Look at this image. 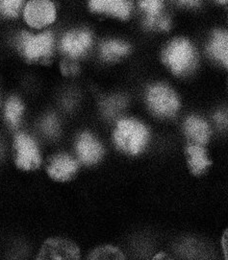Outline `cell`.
Here are the masks:
<instances>
[{
	"instance_id": "24",
	"label": "cell",
	"mask_w": 228,
	"mask_h": 260,
	"mask_svg": "<svg viewBox=\"0 0 228 260\" xmlns=\"http://www.w3.org/2000/svg\"><path fill=\"white\" fill-rule=\"evenodd\" d=\"M215 120L219 125H224L226 123V116L223 113H216L215 115Z\"/></svg>"
},
{
	"instance_id": "28",
	"label": "cell",
	"mask_w": 228,
	"mask_h": 260,
	"mask_svg": "<svg viewBox=\"0 0 228 260\" xmlns=\"http://www.w3.org/2000/svg\"><path fill=\"white\" fill-rule=\"evenodd\" d=\"M0 155H1V147H0Z\"/></svg>"
},
{
	"instance_id": "16",
	"label": "cell",
	"mask_w": 228,
	"mask_h": 260,
	"mask_svg": "<svg viewBox=\"0 0 228 260\" xmlns=\"http://www.w3.org/2000/svg\"><path fill=\"white\" fill-rule=\"evenodd\" d=\"M140 7L144 10L148 17L146 18L147 26L153 27L158 24L161 9H162V2L159 0H144L140 2Z\"/></svg>"
},
{
	"instance_id": "6",
	"label": "cell",
	"mask_w": 228,
	"mask_h": 260,
	"mask_svg": "<svg viewBox=\"0 0 228 260\" xmlns=\"http://www.w3.org/2000/svg\"><path fill=\"white\" fill-rule=\"evenodd\" d=\"M16 164L22 170H35L41 165V156L37 144L25 134H18L15 139Z\"/></svg>"
},
{
	"instance_id": "17",
	"label": "cell",
	"mask_w": 228,
	"mask_h": 260,
	"mask_svg": "<svg viewBox=\"0 0 228 260\" xmlns=\"http://www.w3.org/2000/svg\"><path fill=\"white\" fill-rule=\"evenodd\" d=\"M23 112V106L16 97H12L5 106V118L11 126L17 127Z\"/></svg>"
},
{
	"instance_id": "23",
	"label": "cell",
	"mask_w": 228,
	"mask_h": 260,
	"mask_svg": "<svg viewBox=\"0 0 228 260\" xmlns=\"http://www.w3.org/2000/svg\"><path fill=\"white\" fill-rule=\"evenodd\" d=\"M77 70H78L77 66H75L74 63H71V62L65 61L62 64V72L66 75H72L77 72Z\"/></svg>"
},
{
	"instance_id": "13",
	"label": "cell",
	"mask_w": 228,
	"mask_h": 260,
	"mask_svg": "<svg viewBox=\"0 0 228 260\" xmlns=\"http://www.w3.org/2000/svg\"><path fill=\"white\" fill-rule=\"evenodd\" d=\"M185 130L190 139L197 144H204L210 137V129L206 122L196 116H191L185 124Z\"/></svg>"
},
{
	"instance_id": "15",
	"label": "cell",
	"mask_w": 228,
	"mask_h": 260,
	"mask_svg": "<svg viewBox=\"0 0 228 260\" xmlns=\"http://www.w3.org/2000/svg\"><path fill=\"white\" fill-rule=\"evenodd\" d=\"M189 165L193 174H201L210 165L205 150L198 145H191L187 148Z\"/></svg>"
},
{
	"instance_id": "27",
	"label": "cell",
	"mask_w": 228,
	"mask_h": 260,
	"mask_svg": "<svg viewBox=\"0 0 228 260\" xmlns=\"http://www.w3.org/2000/svg\"><path fill=\"white\" fill-rule=\"evenodd\" d=\"M153 260H176L175 258H173L172 256H169L167 253H164V252H161L158 253L157 255H155L153 257Z\"/></svg>"
},
{
	"instance_id": "4",
	"label": "cell",
	"mask_w": 228,
	"mask_h": 260,
	"mask_svg": "<svg viewBox=\"0 0 228 260\" xmlns=\"http://www.w3.org/2000/svg\"><path fill=\"white\" fill-rule=\"evenodd\" d=\"M80 251L73 242L63 238H51L44 243L37 260H79Z\"/></svg>"
},
{
	"instance_id": "22",
	"label": "cell",
	"mask_w": 228,
	"mask_h": 260,
	"mask_svg": "<svg viewBox=\"0 0 228 260\" xmlns=\"http://www.w3.org/2000/svg\"><path fill=\"white\" fill-rule=\"evenodd\" d=\"M42 126H43V130L44 131V133L48 136H55L58 132V128H59L57 119L53 115H48L47 117H45Z\"/></svg>"
},
{
	"instance_id": "26",
	"label": "cell",
	"mask_w": 228,
	"mask_h": 260,
	"mask_svg": "<svg viewBox=\"0 0 228 260\" xmlns=\"http://www.w3.org/2000/svg\"><path fill=\"white\" fill-rule=\"evenodd\" d=\"M222 250L225 256V260H227V232H225V234L222 237Z\"/></svg>"
},
{
	"instance_id": "5",
	"label": "cell",
	"mask_w": 228,
	"mask_h": 260,
	"mask_svg": "<svg viewBox=\"0 0 228 260\" xmlns=\"http://www.w3.org/2000/svg\"><path fill=\"white\" fill-rule=\"evenodd\" d=\"M148 102L154 113L164 116L173 115L179 108V101L176 93L164 85H157L149 89Z\"/></svg>"
},
{
	"instance_id": "19",
	"label": "cell",
	"mask_w": 228,
	"mask_h": 260,
	"mask_svg": "<svg viewBox=\"0 0 228 260\" xmlns=\"http://www.w3.org/2000/svg\"><path fill=\"white\" fill-rule=\"evenodd\" d=\"M88 260H124L123 252L112 246H103L92 251Z\"/></svg>"
},
{
	"instance_id": "12",
	"label": "cell",
	"mask_w": 228,
	"mask_h": 260,
	"mask_svg": "<svg viewBox=\"0 0 228 260\" xmlns=\"http://www.w3.org/2000/svg\"><path fill=\"white\" fill-rule=\"evenodd\" d=\"M91 8L95 12L111 14L117 18H126L130 15V5L124 0H94Z\"/></svg>"
},
{
	"instance_id": "25",
	"label": "cell",
	"mask_w": 228,
	"mask_h": 260,
	"mask_svg": "<svg viewBox=\"0 0 228 260\" xmlns=\"http://www.w3.org/2000/svg\"><path fill=\"white\" fill-rule=\"evenodd\" d=\"M157 26L159 28H161L162 30H168V28H169V21H168V19L167 18H161L160 20H159L158 24H157Z\"/></svg>"
},
{
	"instance_id": "14",
	"label": "cell",
	"mask_w": 228,
	"mask_h": 260,
	"mask_svg": "<svg viewBox=\"0 0 228 260\" xmlns=\"http://www.w3.org/2000/svg\"><path fill=\"white\" fill-rule=\"evenodd\" d=\"M228 40L225 32L217 30L209 45V52L217 60L227 66L228 61Z\"/></svg>"
},
{
	"instance_id": "1",
	"label": "cell",
	"mask_w": 228,
	"mask_h": 260,
	"mask_svg": "<svg viewBox=\"0 0 228 260\" xmlns=\"http://www.w3.org/2000/svg\"><path fill=\"white\" fill-rule=\"evenodd\" d=\"M115 142L118 147L132 155L140 153L147 144L149 133L147 128L132 119L119 122L115 131Z\"/></svg>"
},
{
	"instance_id": "7",
	"label": "cell",
	"mask_w": 228,
	"mask_h": 260,
	"mask_svg": "<svg viewBox=\"0 0 228 260\" xmlns=\"http://www.w3.org/2000/svg\"><path fill=\"white\" fill-rule=\"evenodd\" d=\"M55 18L56 9L49 1H31L24 9V19L27 24L32 28H44L52 23Z\"/></svg>"
},
{
	"instance_id": "8",
	"label": "cell",
	"mask_w": 228,
	"mask_h": 260,
	"mask_svg": "<svg viewBox=\"0 0 228 260\" xmlns=\"http://www.w3.org/2000/svg\"><path fill=\"white\" fill-rule=\"evenodd\" d=\"M78 169L76 160L68 155L53 156L47 166V172L55 181L65 182L74 176Z\"/></svg>"
},
{
	"instance_id": "21",
	"label": "cell",
	"mask_w": 228,
	"mask_h": 260,
	"mask_svg": "<svg viewBox=\"0 0 228 260\" xmlns=\"http://www.w3.org/2000/svg\"><path fill=\"white\" fill-rule=\"evenodd\" d=\"M125 106V100L123 97H112L103 103V110L107 116H115Z\"/></svg>"
},
{
	"instance_id": "20",
	"label": "cell",
	"mask_w": 228,
	"mask_h": 260,
	"mask_svg": "<svg viewBox=\"0 0 228 260\" xmlns=\"http://www.w3.org/2000/svg\"><path fill=\"white\" fill-rule=\"evenodd\" d=\"M20 0H2L0 1V13L6 18H16L20 9Z\"/></svg>"
},
{
	"instance_id": "10",
	"label": "cell",
	"mask_w": 228,
	"mask_h": 260,
	"mask_svg": "<svg viewBox=\"0 0 228 260\" xmlns=\"http://www.w3.org/2000/svg\"><path fill=\"white\" fill-rule=\"evenodd\" d=\"M76 150L80 159L87 165L96 164L103 154V149L100 143L88 133L80 136L77 141Z\"/></svg>"
},
{
	"instance_id": "11",
	"label": "cell",
	"mask_w": 228,
	"mask_h": 260,
	"mask_svg": "<svg viewBox=\"0 0 228 260\" xmlns=\"http://www.w3.org/2000/svg\"><path fill=\"white\" fill-rule=\"evenodd\" d=\"M176 251L185 260H212L209 248L202 241L187 238L176 245Z\"/></svg>"
},
{
	"instance_id": "9",
	"label": "cell",
	"mask_w": 228,
	"mask_h": 260,
	"mask_svg": "<svg viewBox=\"0 0 228 260\" xmlns=\"http://www.w3.org/2000/svg\"><path fill=\"white\" fill-rule=\"evenodd\" d=\"M91 44L92 38L87 31H73L63 38L61 48L70 57L76 58L86 52Z\"/></svg>"
},
{
	"instance_id": "3",
	"label": "cell",
	"mask_w": 228,
	"mask_h": 260,
	"mask_svg": "<svg viewBox=\"0 0 228 260\" xmlns=\"http://www.w3.org/2000/svg\"><path fill=\"white\" fill-rule=\"evenodd\" d=\"M163 60L176 74H181L193 68L195 54L192 44L188 41L179 39L167 46Z\"/></svg>"
},
{
	"instance_id": "18",
	"label": "cell",
	"mask_w": 228,
	"mask_h": 260,
	"mask_svg": "<svg viewBox=\"0 0 228 260\" xmlns=\"http://www.w3.org/2000/svg\"><path fill=\"white\" fill-rule=\"evenodd\" d=\"M129 51V46L118 41H109L102 45L101 53L107 60H114Z\"/></svg>"
},
{
	"instance_id": "2",
	"label": "cell",
	"mask_w": 228,
	"mask_h": 260,
	"mask_svg": "<svg viewBox=\"0 0 228 260\" xmlns=\"http://www.w3.org/2000/svg\"><path fill=\"white\" fill-rule=\"evenodd\" d=\"M18 46L29 61H47L52 55L53 36L49 32L40 35L22 33L18 39Z\"/></svg>"
}]
</instances>
